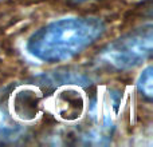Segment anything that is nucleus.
<instances>
[{
	"label": "nucleus",
	"instance_id": "1",
	"mask_svg": "<svg viewBox=\"0 0 153 147\" xmlns=\"http://www.w3.org/2000/svg\"><path fill=\"white\" fill-rule=\"evenodd\" d=\"M105 28L100 18H63L32 32L26 50L40 62H66L100 39Z\"/></svg>",
	"mask_w": 153,
	"mask_h": 147
},
{
	"label": "nucleus",
	"instance_id": "2",
	"mask_svg": "<svg viewBox=\"0 0 153 147\" xmlns=\"http://www.w3.org/2000/svg\"><path fill=\"white\" fill-rule=\"evenodd\" d=\"M152 42V26H146L108 44L100 54V59L116 70L134 68L151 58Z\"/></svg>",
	"mask_w": 153,
	"mask_h": 147
},
{
	"label": "nucleus",
	"instance_id": "3",
	"mask_svg": "<svg viewBox=\"0 0 153 147\" xmlns=\"http://www.w3.org/2000/svg\"><path fill=\"white\" fill-rule=\"evenodd\" d=\"M23 132L19 124H16L3 110H0V143H11L19 139Z\"/></svg>",
	"mask_w": 153,
	"mask_h": 147
},
{
	"label": "nucleus",
	"instance_id": "4",
	"mask_svg": "<svg viewBox=\"0 0 153 147\" xmlns=\"http://www.w3.org/2000/svg\"><path fill=\"white\" fill-rule=\"evenodd\" d=\"M137 88L146 99H151L153 95V84H152V67L148 66L143 70L137 79Z\"/></svg>",
	"mask_w": 153,
	"mask_h": 147
},
{
	"label": "nucleus",
	"instance_id": "5",
	"mask_svg": "<svg viewBox=\"0 0 153 147\" xmlns=\"http://www.w3.org/2000/svg\"><path fill=\"white\" fill-rule=\"evenodd\" d=\"M71 3H75V4H79V3H86V1H90V0H69Z\"/></svg>",
	"mask_w": 153,
	"mask_h": 147
}]
</instances>
